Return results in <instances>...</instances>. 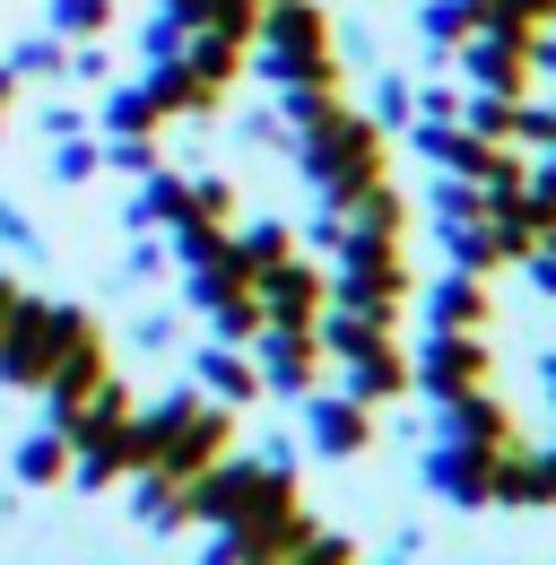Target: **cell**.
<instances>
[{"label": "cell", "instance_id": "ac0fdd59", "mask_svg": "<svg viewBox=\"0 0 556 565\" xmlns=\"http://www.w3.org/2000/svg\"><path fill=\"white\" fill-rule=\"evenodd\" d=\"M513 140L522 148H556V105H513Z\"/></svg>", "mask_w": 556, "mask_h": 565}, {"label": "cell", "instance_id": "ffe728a7", "mask_svg": "<svg viewBox=\"0 0 556 565\" xmlns=\"http://www.w3.org/2000/svg\"><path fill=\"white\" fill-rule=\"evenodd\" d=\"M531 71H548V78H556V44H548V35H531Z\"/></svg>", "mask_w": 556, "mask_h": 565}, {"label": "cell", "instance_id": "d6986e66", "mask_svg": "<svg viewBox=\"0 0 556 565\" xmlns=\"http://www.w3.org/2000/svg\"><path fill=\"white\" fill-rule=\"evenodd\" d=\"M96 166H105V157H96V140H78V131H70V148L53 157V174H62V183H87Z\"/></svg>", "mask_w": 556, "mask_h": 565}, {"label": "cell", "instance_id": "5bb4252c", "mask_svg": "<svg viewBox=\"0 0 556 565\" xmlns=\"http://www.w3.org/2000/svg\"><path fill=\"white\" fill-rule=\"evenodd\" d=\"M426 322H435V331H487V279H479V270L435 279V287H426Z\"/></svg>", "mask_w": 556, "mask_h": 565}, {"label": "cell", "instance_id": "8992f818", "mask_svg": "<svg viewBox=\"0 0 556 565\" xmlns=\"http://www.w3.org/2000/svg\"><path fill=\"white\" fill-rule=\"evenodd\" d=\"M253 365H261V392H287V401H304V392L322 383V340H313V331H287V322H261V340H253Z\"/></svg>", "mask_w": 556, "mask_h": 565}, {"label": "cell", "instance_id": "2e32d148", "mask_svg": "<svg viewBox=\"0 0 556 565\" xmlns=\"http://www.w3.org/2000/svg\"><path fill=\"white\" fill-rule=\"evenodd\" d=\"M53 18H62V35H105L114 26V0H53Z\"/></svg>", "mask_w": 556, "mask_h": 565}, {"label": "cell", "instance_id": "30bf717a", "mask_svg": "<svg viewBox=\"0 0 556 565\" xmlns=\"http://www.w3.org/2000/svg\"><path fill=\"white\" fill-rule=\"evenodd\" d=\"M443 409V444H487V452H513L522 435H513V409L495 401V392H461V401H435Z\"/></svg>", "mask_w": 556, "mask_h": 565}, {"label": "cell", "instance_id": "52a82bcc", "mask_svg": "<svg viewBox=\"0 0 556 565\" xmlns=\"http://www.w3.org/2000/svg\"><path fill=\"white\" fill-rule=\"evenodd\" d=\"M495 461H504V452H487V444H443V435H435L426 488L443 495V504H495Z\"/></svg>", "mask_w": 556, "mask_h": 565}, {"label": "cell", "instance_id": "8fae6325", "mask_svg": "<svg viewBox=\"0 0 556 565\" xmlns=\"http://www.w3.org/2000/svg\"><path fill=\"white\" fill-rule=\"evenodd\" d=\"M400 392H417V383H409V349H400V340H374L365 356H348V401L383 409V401H400Z\"/></svg>", "mask_w": 556, "mask_h": 565}, {"label": "cell", "instance_id": "277c9868", "mask_svg": "<svg viewBox=\"0 0 556 565\" xmlns=\"http://www.w3.org/2000/svg\"><path fill=\"white\" fill-rule=\"evenodd\" d=\"M452 62H461V78H470L479 96H522V87H531V35H513V26H470V35L452 44Z\"/></svg>", "mask_w": 556, "mask_h": 565}, {"label": "cell", "instance_id": "e0dca14e", "mask_svg": "<svg viewBox=\"0 0 556 565\" xmlns=\"http://www.w3.org/2000/svg\"><path fill=\"white\" fill-rule=\"evenodd\" d=\"M374 122H383V131L417 122V96H409V78H383V87H374Z\"/></svg>", "mask_w": 556, "mask_h": 565}, {"label": "cell", "instance_id": "6da1fadb", "mask_svg": "<svg viewBox=\"0 0 556 565\" xmlns=\"http://www.w3.org/2000/svg\"><path fill=\"white\" fill-rule=\"evenodd\" d=\"M296 166L313 174V192L340 210V201H356L365 183H383V122L374 114H348L340 96L296 131Z\"/></svg>", "mask_w": 556, "mask_h": 565}, {"label": "cell", "instance_id": "3957f363", "mask_svg": "<svg viewBox=\"0 0 556 565\" xmlns=\"http://www.w3.org/2000/svg\"><path fill=\"white\" fill-rule=\"evenodd\" d=\"M78 322H87L78 305H44V296H18V305H9V331H0V383H9V392H44Z\"/></svg>", "mask_w": 556, "mask_h": 565}, {"label": "cell", "instance_id": "9a60e30c", "mask_svg": "<svg viewBox=\"0 0 556 565\" xmlns=\"http://www.w3.org/2000/svg\"><path fill=\"white\" fill-rule=\"evenodd\" d=\"M417 26H426V44H435V53H452V44L479 26V9H470V0H426V9H417Z\"/></svg>", "mask_w": 556, "mask_h": 565}, {"label": "cell", "instance_id": "7c38bea8", "mask_svg": "<svg viewBox=\"0 0 556 565\" xmlns=\"http://www.w3.org/2000/svg\"><path fill=\"white\" fill-rule=\"evenodd\" d=\"M9 479H18V488H70V435L53 418L26 426V435L9 444Z\"/></svg>", "mask_w": 556, "mask_h": 565}, {"label": "cell", "instance_id": "4fadbf2b", "mask_svg": "<svg viewBox=\"0 0 556 565\" xmlns=\"http://www.w3.org/2000/svg\"><path fill=\"white\" fill-rule=\"evenodd\" d=\"M192 374H201V392H209V401H226V409H244V401H261V365H253L244 349H226V340L192 356Z\"/></svg>", "mask_w": 556, "mask_h": 565}, {"label": "cell", "instance_id": "5b68a950", "mask_svg": "<svg viewBox=\"0 0 556 565\" xmlns=\"http://www.w3.org/2000/svg\"><path fill=\"white\" fill-rule=\"evenodd\" d=\"M409 383L426 392V401H461V392H479V383H487V340H479V331H435V340L409 356Z\"/></svg>", "mask_w": 556, "mask_h": 565}, {"label": "cell", "instance_id": "7a4b0ae2", "mask_svg": "<svg viewBox=\"0 0 556 565\" xmlns=\"http://www.w3.org/2000/svg\"><path fill=\"white\" fill-rule=\"evenodd\" d=\"M192 522L209 531H235V522H278V513H296L304 495H296V470H287V452H253V461H209L201 479H192Z\"/></svg>", "mask_w": 556, "mask_h": 565}, {"label": "cell", "instance_id": "9c48e42d", "mask_svg": "<svg viewBox=\"0 0 556 565\" xmlns=\"http://www.w3.org/2000/svg\"><path fill=\"white\" fill-rule=\"evenodd\" d=\"M304 435H313L322 461H356L374 444V409L348 401V392H304Z\"/></svg>", "mask_w": 556, "mask_h": 565}, {"label": "cell", "instance_id": "ba28073f", "mask_svg": "<svg viewBox=\"0 0 556 565\" xmlns=\"http://www.w3.org/2000/svg\"><path fill=\"white\" fill-rule=\"evenodd\" d=\"M253 296H261V313H270V322L313 331V322H322V305H331V279H322L313 262H278V270H261V279H253Z\"/></svg>", "mask_w": 556, "mask_h": 565}]
</instances>
